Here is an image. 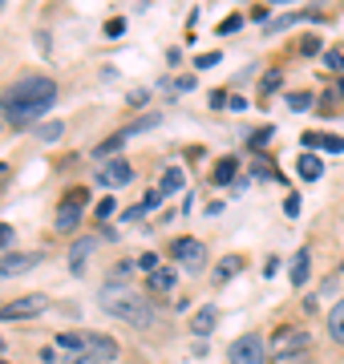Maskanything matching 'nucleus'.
<instances>
[{"instance_id":"37998d69","label":"nucleus","mask_w":344,"mask_h":364,"mask_svg":"<svg viewBox=\"0 0 344 364\" xmlns=\"http://www.w3.org/2000/svg\"><path fill=\"white\" fill-rule=\"evenodd\" d=\"M340 275H344V267H340Z\"/></svg>"},{"instance_id":"7ed1b4c3","label":"nucleus","mask_w":344,"mask_h":364,"mask_svg":"<svg viewBox=\"0 0 344 364\" xmlns=\"http://www.w3.org/2000/svg\"><path fill=\"white\" fill-rule=\"evenodd\" d=\"M272 348H276V360L300 356V352L312 348V332H304V328H279L276 336H272Z\"/></svg>"},{"instance_id":"72a5a7b5","label":"nucleus","mask_w":344,"mask_h":364,"mask_svg":"<svg viewBox=\"0 0 344 364\" xmlns=\"http://www.w3.org/2000/svg\"><path fill=\"white\" fill-rule=\"evenodd\" d=\"M239 25H243V16H227L223 25H219V33H235Z\"/></svg>"},{"instance_id":"6ab92c4d","label":"nucleus","mask_w":344,"mask_h":364,"mask_svg":"<svg viewBox=\"0 0 344 364\" xmlns=\"http://www.w3.org/2000/svg\"><path fill=\"white\" fill-rule=\"evenodd\" d=\"M57 348L81 356V352H85V336H77V332H61V336H57Z\"/></svg>"},{"instance_id":"ddd939ff","label":"nucleus","mask_w":344,"mask_h":364,"mask_svg":"<svg viewBox=\"0 0 344 364\" xmlns=\"http://www.w3.org/2000/svg\"><path fill=\"white\" fill-rule=\"evenodd\" d=\"M215 324H219V312H215V308H199L195 320H190V332H195V336H211Z\"/></svg>"},{"instance_id":"79ce46f5","label":"nucleus","mask_w":344,"mask_h":364,"mask_svg":"<svg viewBox=\"0 0 344 364\" xmlns=\"http://www.w3.org/2000/svg\"><path fill=\"white\" fill-rule=\"evenodd\" d=\"M0 364H9V360H0Z\"/></svg>"},{"instance_id":"4c0bfd02","label":"nucleus","mask_w":344,"mask_h":364,"mask_svg":"<svg viewBox=\"0 0 344 364\" xmlns=\"http://www.w3.org/2000/svg\"><path fill=\"white\" fill-rule=\"evenodd\" d=\"M279 364H312V356H308V352H300V356H288V360H279Z\"/></svg>"},{"instance_id":"39448f33","label":"nucleus","mask_w":344,"mask_h":364,"mask_svg":"<svg viewBox=\"0 0 344 364\" xmlns=\"http://www.w3.org/2000/svg\"><path fill=\"white\" fill-rule=\"evenodd\" d=\"M45 308H49V296L33 291V296H21V299H13V304H4V308H0V320H28V316H41Z\"/></svg>"},{"instance_id":"20e7f679","label":"nucleus","mask_w":344,"mask_h":364,"mask_svg":"<svg viewBox=\"0 0 344 364\" xmlns=\"http://www.w3.org/2000/svg\"><path fill=\"white\" fill-rule=\"evenodd\" d=\"M227 360H231V364H267V344H264V336H255V332L239 336L235 344H231V352H227Z\"/></svg>"},{"instance_id":"393cba45","label":"nucleus","mask_w":344,"mask_h":364,"mask_svg":"<svg viewBox=\"0 0 344 364\" xmlns=\"http://www.w3.org/2000/svg\"><path fill=\"white\" fill-rule=\"evenodd\" d=\"M288 105L296 109V114H304L308 105H312V97H308V93H291V97H288Z\"/></svg>"},{"instance_id":"58836bf2","label":"nucleus","mask_w":344,"mask_h":364,"mask_svg":"<svg viewBox=\"0 0 344 364\" xmlns=\"http://www.w3.org/2000/svg\"><path fill=\"white\" fill-rule=\"evenodd\" d=\"M65 364H97V360H93V356H85V352H81V356H69Z\"/></svg>"},{"instance_id":"2f4dec72","label":"nucleus","mask_w":344,"mask_h":364,"mask_svg":"<svg viewBox=\"0 0 344 364\" xmlns=\"http://www.w3.org/2000/svg\"><path fill=\"white\" fill-rule=\"evenodd\" d=\"M138 267H142V272H158V255H142V259H138Z\"/></svg>"},{"instance_id":"cd10ccee","label":"nucleus","mask_w":344,"mask_h":364,"mask_svg":"<svg viewBox=\"0 0 344 364\" xmlns=\"http://www.w3.org/2000/svg\"><path fill=\"white\" fill-rule=\"evenodd\" d=\"M296 21H300V16H279V21H272V25H267V33H279V28H291Z\"/></svg>"},{"instance_id":"b1692460","label":"nucleus","mask_w":344,"mask_h":364,"mask_svg":"<svg viewBox=\"0 0 344 364\" xmlns=\"http://www.w3.org/2000/svg\"><path fill=\"white\" fill-rule=\"evenodd\" d=\"M279 81H284V73H279V69H272V73H267V77H264V85H259V93H264V97H267V93H272V90H276V85H279Z\"/></svg>"},{"instance_id":"4be33fe9","label":"nucleus","mask_w":344,"mask_h":364,"mask_svg":"<svg viewBox=\"0 0 344 364\" xmlns=\"http://www.w3.org/2000/svg\"><path fill=\"white\" fill-rule=\"evenodd\" d=\"M122 142H126V134H114V138H106V142H102V146H93V158H109V154H114V150H122Z\"/></svg>"},{"instance_id":"4468645a","label":"nucleus","mask_w":344,"mask_h":364,"mask_svg":"<svg viewBox=\"0 0 344 364\" xmlns=\"http://www.w3.org/2000/svg\"><path fill=\"white\" fill-rule=\"evenodd\" d=\"M174 284H178V272L174 267H158V272L150 275V291H158V296L174 291Z\"/></svg>"},{"instance_id":"9d476101","label":"nucleus","mask_w":344,"mask_h":364,"mask_svg":"<svg viewBox=\"0 0 344 364\" xmlns=\"http://www.w3.org/2000/svg\"><path fill=\"white\" fill-rule=\"evenodd\" d=\"M308 263H312V251H308V247H300L296 255H291V272H288V275H291V284H296V287L308 284V272H312Z\"/></svg>"},{"instance_id":"9b49d317","label":"nucleus","mask_w":344,"mask_h":364,"mask_svg":"<svg viewBox=\"0 0 344 364\" xmlns=\"http://www.w3.org/2000/svg\"><path fill=\"white\" fill-rule=\"evenodd\" d=\"M162 198H166V195H162L158 186H154V191H150V195H146L142 203H138V207H130V210H126V215H122V219H126V223L142 219V215H150V210H158V207H162Z\"/></svg>"},{"instance_id":"c756f323","label":"nucleus","mask_w":344,"mask_h":364,"mask_svg":"<svg viewBox=\"0 0 344 364\" xmlns=\"http://www.w3.org/2000/svg\"><path fill=\"white\" fill-rule=\"evenodd\" d=\"M195 65H199V69H211V65H219V53H203V57H195Z\"/></svg>"},{"instance_id":"412c9836","label":"nucleus","mask_w":344,"mask_h":364,"mask_svg":"<svg viewBox=\"0 0 344 364\" xmlns=\"http://www.w3.org/2000/svg\"><path fill=\"white\" fill-rule=\"evenodd\" d=\"M296 166H300V178H308V182L324 174V162H320V158H312V154H304L300 162H296Z\"/></svg>"},{"instance_id":"dca6fc26","label":"nucleus","mask_w":344,"mask_h":364,"mask_svg":"<svg viewBox=\"0 0 344 364\" xmlns=\"http://www.w3.org/2000/svg\"><path fill=\"white\" fill-rule=\"evenodd\" d=\"M90 251H93V239H77V243H73V251H69V267H73V275L85 272V259H90Z\"/></svg>"},{"instance_id":"bb28decb","label":"nucleus","mask_w":344,"mask_h":364,"mask_svg":"<svg viewBox=\"0 0 344 364\" xmlns=\"http://www.w3.org/2000/svg\"><path fill=\"white\" fill-rule=\"evenodd\" d=\"M324 150H328V154H340V150H344V138H336V134H324Z\"/></svg>"},{"instance_id":"ea45409f","label":"nucleus","mask_w":344,"mask_h":364,"mask_svg":"<svg viewBox=\"0 0 344 364\" xmlns=\"http://www.w3.org/2000/svg\"><path fill=\"white\" fill-rule=\"evenodd\" d=\"M336 93H340V97H344V81H340V85H336Z\"/></svg>"},{"instance_id":"f3484780","label":"nucleus","mask_w":344,"mask_h":364,"mask_svg":"<svg viewBox=\"0 0 344 364\" xmlns=\"http://www.w3.org/2000/svg\"><path fill=\"white\" fill-rule=\"evenodd\" d=\"M235 170H239L235 158H223V162H219V166L211 170V182H215V186H227V182L235 178Z\"/></svg>"},{"instance_id":"0eeeda50","label":"nucleus","mask_w":344,"mask_h":364,"mask_svg":"<svg viewBox=\"0 0 344 364\" xmlns=\"http://www.w3.org/2000/svg\"><path fill=\"white\" fill-rule=\"evenodd\" d=\"M41 263V251H16V255H4L0 259V279H16V275L33 272Z\"/></svg>"},{"instance_id":"c85d7f7f","label":"nucleus","mask_w":344,"mask_h":364,"mask_svg":"<svg viewBox=\"0 0 344 364\" xmlns=\"http://www.w3.org/2000/svg\"><path fill=\"white\" fill-rule=\"evenodd\" d=\"M13 239H16V231H13V227H9V223H0V251L9 247Z\"/></svg>"},{"instance_id":"a211bd4d","label":"nucleus","mask_w":344,"mask_h":364,"mask_svg":"<svg viewBox=\"0 0 344 364\" xmlns=\"http://www.w3.org/2000/svg\"><path fill=\"white\" fill-rule=\"evenodd\" d=\"M239 272H243V259H239V255H227V259L219 263V272H215V284H227V279L239 275Z\"/></svg>"},{"instance_id":"c9c22d12","label":"nucleus","mask_w":344,"mask_h":364,"mask_svg":"<svg viewBox=\"0 0 344 364\" xmlns=\"http://www.w3.org/2000/svg\"><path fill=\"white\" fill-rule=\"evenodd\" d=\"M134 267H138V263H118V267H114V279H126V275H130Z\"/></svg>"},{"instance_id":"6e6552de","label":"nucleus","mask_w":344,"mask_h":364,"mask_svg":"<svg viewBox=\"0 0 344 364\" xmlns=\"http://www.w3.org/2000/svg\"><path fill=\"white\" fill-rule=\"evenodd\" d=\"M97 182L102 186H130L134 182V166L130 162H106V166H97Z\"/></svg>"},{"instance_id":"473e14b6","label":"nucleus","mask_w":344,"mask_h":364,"mask_svg":"<svg viewBox=\"0 0 344 364\" xmlns=\"http://www.w3.org/2000/svg\"><path fill=\"white\" fill-rule=\"evenodd\" d=\"M106 33H109V37H122V33H126V21H118V16L106 21Z\"/></svg>"},{"instance_id":"1a4fd4ad","label":"nucleus","mask_w":344,"mask_h":364,"mask_svg":"<svg viewBox=\"0 0 344 364\" xmlns=\"http://www.w3.org/2000/svg\"><path fill=\"white\" fill-rule=\"evenodd\" d=\"M85 356H93L97 364H109V360H118V344L109 336H85Z\"/></svg>"},{"instance_id":"2eb2a0df","label":"nucleus","mask_w":344,"mask_h":364,"mask_svg":"<svg viewBox=\"0 0 344 364\" xmlns=\"http://www.w3.org/2000/svg\"><path fill=\"white\" fill-rule=\"evenodd\" d=\"M183 186H186L183 166H166V170H162V182H158V191H162V195H174V191H183Z\"/></svg>"},{"instance_id":"f257e3e1","label":"nucleus","mask_w":344,"mask_h":364,"mask_svg":"<svg viewBox=\"0 0 344 364\" xmlns=\"http://www.w3.org/2000/svg\"><path fill=\"white\" fill-rule=\"evenodd\" d=\"M53 102H57V81H49V77H25V81H16V85H9V90L0 93L4 117H13L21 126L37 122Z\"/></svg>"},{"instance_id":"f03ea898","label":"nucleus","mask_w":344,"mask_h":364,"mask_svg":"<svg viewBox=\"0 0 344 364\" xmlns=\"http://www.w3.org/2000/svg\"><path fill=\"white\" fill-rule=\"evenodd\" d=\"M102 308H106L109 316H118V320H126V324L134 328H150L154 324V304H150V296H142V291H134V287L126 284H106L102 287Z\"/></svg>"},{"instance_id":"aec40b11","label":"nucleus","mask_w":344,"mask_h":364,"mask_svg":"<svg viewBox=\"0 0 344 364\" xmlns=\"http://www.w3.org/2000/svg\"><path fill=\"white\" fill-rule=\"evenodd\" d=\"M328 332H332V340L336 344H344V299L332 308V316H328Z\"/></svg>"},{"instance_id":"f704fd0d","label":"nucleus","mask_w":344,"mask_h":364,"mask_svg":"<svg viewBox=\"0 0 344 364\" xmlns=\"http://www.w3.org/2000/svg\"><path fill=\"white\" fill-rule=\"evenodd\" d=\"M324 61H328V69H344V53H336V49H332L328 57H324Z\"/></svg>"},{"instance_id":"f8f14e48","label":"nucleus","mask_w":344,"mask_h":364,"mask_svg":"<svg viewBox=\"0 0 344 364\" xmlns=\"http://www.w3.org/2000/svg\"><path fill=\"white\" fill-rule=\"evenodd\" d=\"M77 223H81V207L69 203V198H61V207H57V231H73Z\"/></svg>"},{"instance_id":"e433bc0d","label":"nucleus","mask_w":344,"mask_h":364,"mask_svg":"<svg viewBox=\"0 0 344 364\" xmlns=\"http://www.w3.org/2000/svg\"><path fill=\"white\" fill-rule=\"evenodd\" d=\"M304 146L312 150V146H324V134H304Z\"/></svg>"},{"instance_id":"a878e982","label":"nucleus","mask_w":344,"mask_h":364,"mask_svg":"<svg viewBox=\"0 0 344 364\" xmlns=\"http://www.w3.org/2000/svg\"><path fill=\"white\" fill-rule=\"evenodd\" d=\"M114 210H118V203H114V198H102V203H97V210H93V215H97V219H109Z\"/></svg>"},{"instance_id":"a19ab883","label":"nucleus","mask_w":344,"mask_h":364,"mask_svg":"<svg viewBox=\"0 0 344 364\" xmlns=\"http://www.w3.org/2000/svg\"><path fill=\"white\" fill-rule=\"evenodd\" d=\"M0 134H4V122H0Z\"/></svg>"},{"instance_id":"5701e85b","label":"nucleus","mask_w":344,"mask_h":364,"mask_svg":"<svg viewBox=\"0 0 344 364\" xmlns=\"http://www.w3.org/2000/svg\"><path fill=\"white\" fill-rule=\"evenodd\" d=\"M61 134H65V126H61V122H45V126H37V138H41V142H57Z\"/></svg>"},{"instance_id":"7c9ffc66","label":"nucleus","mask_w":344,"mask_h":364,"mask_svg":"<svg viewBox=\"0 0 344 364\" xmlns=\"http://www.w3.org/2000/svg\"><path fill=\"white\" fill-rule=\"evenodd\" d=\"M267 138H272V130H267V126H264V130H255L252 138H247V142H252L255 150H259V146H267Z\"/></svg>"},{"instance_id":"423d86ee","label":"nucleus","mask_w":344,"mask_h":364,"mask_svg":"<svg viewBox=\"0 0 344 364\" xmlns=\"http://www.w3.org/2000/svg\"><path fill=\"white\" fill-rule=\"evenodd\" d=\"M171 255L183 263L186 272H199L203 263H207V247H203L199 239H178V243L171 247Z\"/></svg>"}]
</instances>
